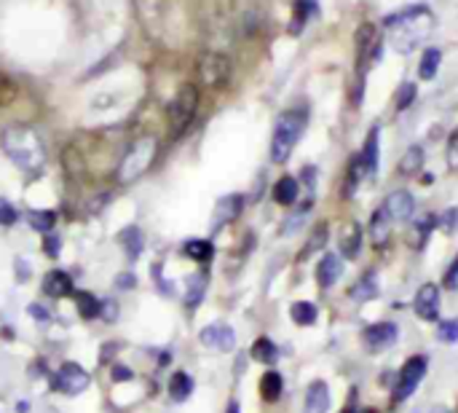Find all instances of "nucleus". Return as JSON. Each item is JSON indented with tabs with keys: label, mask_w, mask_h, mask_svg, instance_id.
I'll return each instance as SVG.
<instances>
[{
	"label": "nucleus",
	"mask_w": 458,
	"mask_h": 413,
	"mask_svg": "<svg viewBox=\"0 0 458 413\" xmlns=\"http://www.w3.org/2000/svg\"><path fill=\"white\" fill-rule=\"evenodd\" d=\"M330 411V389L325 381H314L305 389L303 413H327Z\"/></svg>",
	"instance_id": "16"
},
{
	"label": "nucleus",
	"mask_w": 458,
	"mask_h": 413,
	"mask_svg": "<svg viewBox=\"0 0 458 413\" xmlns=\"http://www.w3.org/2000/svg\"><path fill=\"white\" fill-rule=\"evenodd\" d=\"M43 250L51 255V258H57L60 255V236H54V234H46V242H43Z\"/></svg>",
	"instance_id": "46"
},
{
	"label": "nucleus",
	"mask_w": 458,
	"mask_h": 413,
	"mask_svg": "<svg viewBox=\"0 0 458 413\" xmlns=\"http://www.w3.org/2000/svg\"><path fill=\"white\" fill-rule=\"evenodd\" d=\"M327 239H330L327 223H319V225H314V228H311V236H308V242H305L303 253H301V260H305L308 255H314V253H322V250L327 247Z\"/></svg>",
	"instance_id": "22"
},
{
	"label": "nucleus",
	"mask_w": 458,
	"mask_h": 413,
	"mask_svg": "<svg viewBox=\"0 0 458 413\" xmlns=\"http://www.w3.org/2000/svg\"><path fill=\"white\" fill-rule=\"evenodd\" d=\"M231 75V62L222 54H204L199 62V78L204 86H222Z\"/></svg>",
	"instance_id": "7"
},
{
	"label": "nucleus",
	"mask_w": 458,
	"mask_h": 413,
	"mask_svg": "<svg viewBox=\"0 0 458 413\" xmlns=\"http://www.w3.org/2000/svg\"><path fill=\"white\" fill-rule=\"evenodd\" d=\"M75 303H78V314L84 319H94L99 317V303L92 292H75Z\"/></svg>",
	"instance_id": "33"
},
{
	"label": "nucleus",
	"mask_w": 458,
	"mask_h": 413,
	"mask_svg": "<svg viewBox=\"0 0 458 413\" xmlns=\"http://www.w3.org/2000/svg\"><path fill=\"white\" fill-rule=\"evenodd\" d=\"M383 210L389 212L392 221H397V223L410 221L413 212H416V199L407 191H392L386 196V201H383Z\"/></svg>",
	"instance_id": "13"
},
{
	"label": "nucleus",
	"mask_w": 458,
	"mask_h": 413,
	"mask_svg": "<svg viewBox=\"0 0 458 413\" xmlns=\"http://www.w3.org/2000/svg\"><path fill=\"white\" fill-rule=\"evenodd\" d=\"M16 279H19V282H27V279H30V263H27V260H16Z\"/></svg>",
	"instance_id": "48"
},
{
	"label": "nucleus",
	"mask_w": 458,
	"mask_h": 413,
	"mask_svg": "<svg viewBox=\"0 0 458 413\" xmlns=\"http://www.w3.org/2000/svg\"><path fill=\"white\" fill-rule=\"evenodd\" d=\"M431 225H434V218H421V221L416 223L413 228V247H424V242H427V236H429V231H431Z\"/></svg>",
	"instance_id": "39"
},
{
	"label": "nucleus",
	"mask_w": 458,
	"mask_h": 413,
	"mask_svg": "<svg viewBox=\"0 0 458 413\" xmlns=\"http://www.w3.org/2000/svg\"><path fill=\"white\" fill-rule=\"evenodd\" d=\"M3 151L16 166H22L27 172H38L46 164V145H43L40 134L30 127H22V124L8 127L3 132Z\"/></svg>",
	"instance_id": "1"
},
{
	"label": "nucleus",
	"mask_w": 458,
	"mask_h": 413,
	"mask_svg": "<svg viewBox=\"0 0 458 413\" xmlns=\"http://www.w3.org/2000/svg\"><path fill=\"white\" fill-rule=\"evenodd\" d=\"M16 223V210L11 207L8 199H0V225H14Z\"/></svg>",
	"instance_id": "42"
},
{
	"label": "nucleus",
	"mask_w": 458,
	"mask_h": 413,
	"mask_svg": "<svg viewBox=\"0 0 458 413\" xmlns=\"http://www.w3.org/2000/svg\"><path fill=\"white\" fill-rule=\"evenodd\" d=\"M155 153H158L155 137H140V140H134L131 148L123 153L121 164H118V172H116L118 186H129V183L140 180L151 169V164L155 161Z\"/></svg>",
	"instance_id": "3"
},
{
	"label": "nucleus",
	"mask_w": 458,
	"mask_h": 413,
	"mask_svg": "<svg viewBox=\"0 0 458 413\" xmlns=\"http://www.w3.org/2000/svg\"><path fill=\"white\" fill-rule=\"evenodd\" d=\"M252 360H257V362H266V365H271L279 360V349H276V344L271 338H266V336H260L255 344H252Z\"/></svg>",
	"instance_id": "28"
},
{
	"label": "nucleus",
	"mask_w": 458,
	"mask_h": 413,
	"mask_svg": "<svg viewBox=\"0 0 458 413\" xmlns=\"http://www.w3.org/2000/svg\"><path fill=\"white\" fill-rule=\"evenodd\" d=\"M375 295H378V277H375V271H365L354 285L348 287V298L357 301V303H367Z\"/></svg>",
	"instance_id": "18"
},
{
	"label": "nucleus",
	"mask_w": 458,
	"mask_h": 413,
	"mask_svg": "<svg viewBox=\"0 0 458 413\" xmlns=\"http://www.w3.org/2000/svg\"><path fill=\"white\" fill-rule=\"evenodd\" d=\"M431 413H448L445 408H431Z\"/></svg>",
	"instance_id": "52"
},
{
	"label": "nucleus",
	"mask_w": 458,
	"mask_h": 413,
	"mask_svg": "<svg viewBox=\"0 0 458 413\" xmlns=\"http://www.w3.org/2000/svg\"><path fill=\"white\" fill-rule=\"evenodd\" d=\"M43 290H46L51 298L70 295V292H73V277H70L67 271H62V268H54V271H49V274H46V279H43Z\"/></svg>",
	"instance_id": "20"
},
{
	"label": "nucleus",
	"mask_w": 458,
	"mask_h": 413,
	"mask_svg": "<svg viewBox=\"0 0 458 413\" xmlns=\"http://www.w3.org/2000/svg\"><path fill=\"white\" fill-rule=\"evenodd\" d=\"M440 62H442V51L440 49H427L421 54V62H418V78L421 81H431L440 70Z\"/></svg>",
	"instance_id": "24"
},
{
	"label": "nucleus",
	"mask_w": 458,
	"mask_h": 413,
	"mask_svg": "<svg viewBox=\"0 0 458 413\" xmlns=\"http://www.w3.org/2000/svg\"><path fill=\"white\" fill-rule=\"evenodd\" d=\"M54 223H57V215L51 210H46V212H30V225L35 231H40V234H51Z\"/></svg>",
	"instance_id": "37"
},
{
	"label": "nucleus",
	"mask_w": 458,
	"mask_h": 413,
	"mask_svg": "<svg viewBox=\"0 0 458 413\" xmlns=\"http://www.w3.org/2000/svg\"><path fill=\"white\" fill-rule=\"evenodd\" d=\"M134 379V371L126 368V365H113V381L123 384V381H131Z\"/></svg>",
	"instance_id": "44"
},
{
	"label": "nucleus",
	"mask_w": 458,
	"mask_h": 413,
	"mask_svg": "<svg viewBox=\"0 0 458 413\" xmlns=\"http://www.w3.org/2000/svg\"><path fill=\"white\" fill-rule=\"evenodd\" d=\"M27 314H30L35 322H49V309L40 306V303H30V306H27Z\"/></svg>",
	"instance_id": "45"
},
{
	"label": "nucleus",
	"mask_w": 458,
	"mask_h": 413,
	"mask_svg": "<svg viewBox=\"0 0 458 413\" xmlns=\"http://www.w3.org/2000/svg\"><path fill=\"white\" fill-rule=\"evenodd\" d=\"M118 287H134V277H131V274H123V277H118Z\"/></svg>",
	"instance_id": "49"
},
{
	"label": "nucleus",
	"mask_w": 458,
	"mask_h": 413,
	"mask_svg": "<svg viewBox=\"0 0 458 413\" xmlns=\"http://www.w3.org/2000/svg\"><path fill=\"white\" fill-rule=\"evenodd\" d=\"M362 161H365L367 175L378 172V161H381V129L372 127L367 132L365 148H362Z\"/></svg>",
	"instance_id": "19"
},
{
	"label": "nucleus",
	"mask_w": 458,
	"mask_h": 413,
	"mask_svg": "<svg viewBox=\"0 0 458 413\" xmlns=\"http://www.w3.org/2000/svg\"><path fill=\"white\" fill-rule=\"evenodd\" d=\"M298 193H301V183H298L295 177L284 175V177L276 180V186H274L276 204H281V207H292V204L298 201Z\"/></svg>",
	"instance_id": "21"
},
{
	"label": "nucleus",
	"mask_w": 458,
	"mask_h": 413,
	"mask_svg": "<svg viewBox=\"0 0 458 413\" xmlns=\"http://www.w3.org/2000/svg\"><path fill=\"white\" fill-rule=\"evenodd\" d=\"M89 384H92V376L78 362H64L60 368V373H57V389L64 392V395H73V397L86 392Z\"/></svg>",
	"instance_id": "8"
},
{
	"label": "nucleus",
	"mask_w": 458,
	"mask_h": 413,
	"mask_svg": "<svg viewBox=\"0 0 458 413\" xmlns=\"http://www.w3.org/2000/svg\"><path fill=\"white\" fill-rule=\"evenodd\" d=\"M281 389H284V381H281V376L276 371L263 373V379H260V395H263L266 403H276L281 397Z\"/></svg>",
	"instance_id": "26"
},
{
	"label": "nucleus",
	"mask_w": 458,
	"mask_h": 413,
	"mask_svg": "<svg viewBox=\"0 0 458 413\" xmlns=\"http://www.w3.org/2000/svg\"><path fill=\"white\" fill-rule=\"evenodd\" d=\"M340 413H357V405H354V403H348V405H346Z\"/></svg>",
	"instance_id": "51"
},
{
	"label": "nucleus",
	"mask_w": 458,
	"mask_h": 413,
	"mask_svg": "<svg viewBox=\"0 0 458 413\" xmlns=\"http://www.w3.org/2000/svg\"><path fill=\"white\" fill-rule=\"evenodd\" d=\"M290 317H292L295 325L308 327V325H314V322H316V317H319V309H316V303H311V301H298V303H292Z\"/></svg>",
	"instance_id": "23"
},
{
	"label": "nucleus",
	"mask_w": 458,
	"mask_h": 413,
	"mask_svg": "<svg viewBox=\"0 0 458 413\" xmlns=\"http://www.w3.org/2000/svg\"><path fill=\"white\" fill-rule=\"evenodd\" d=\"M316 11H319V3H316V0H295V19H292V25H290V32L298 35V32L303 30L305 19H308L311 14H316Z\"/></svg>",
	"instance_id": "29"
},
{
	"label": "nucleus",
	"mask_w": 458,
	"mask_h": 413,
	"mask_svg": "<svg viewBox=\"0 0 458 413\" xmlns=\"http://www.w3.org/2000/svg\"><path fill=\"white\" fill-rule=\"evenodd\" d=\"M367 234H370V239H372L375 247H386L389 245V239H392V218H389V212L383 207L372 212L370 225H367Z\"/></svg>",
	"instance_id": "15"
},
{
	"label": "nucleus",
	"mask_w": 458,
	"mask_h": 413,
	"mask_svg": "<svg viewBox=\"0 0 458 413\" xmlns=\"http://www.w3.org/2000/svg\"><path fill=\"white\" fill-rule=\"evenodd\" d=\"M99 317L107 319V322H116L118 319V303L110 298V301H102L99 303Z\"/></svg>",
	"instance_id": "43"
},
{
	"label": "nucleus",
	"mask_w": 458,
	"mask_h": 413,
	"mask_svg": "<svg viewBox=\"0 0 458 413\" xmlns=\"http://www.w3.org/2000/svg\"><path fill=\"white\" fill-rule=\"evenodd\" d=\"M204 290H207V274H196L188 279V295H185V303L188 309H196L204 298Z\"/></svg>",
	"instance_id": "32"
},
{
	"label": "nucleus",
	"mask_w": 458,
	"mask_h": 413,
	"mask_svg": "<svg viewBox=\"0 0 458 413\" xmlns=\"http://www.w3.org/2000/svg\"><path fill=\"white\" fill-rule=\"evenodd\" d=\"M354 43H357V57H359V73H365L367 62H378V57H381V38H378L375 25H370V22L359 25Z\"/></svg>",
	"instance_id": "6"
},
{
	"label": "nucleus",
	"mask_w": 458,
	"mask_h": 413,
	"mask_svg": "<svg viewBox=\"0 0 458 413\" xmlns=\"http://www.w3.org/2000/svg\"><path fill=\"white\" fill-rule=\"evenodd\" d=\"M305 132V113L303 110H287L276 118L274 137H271V161L284 164L292 156L301 134Z\"/></svg>",
	"instance_id": "2"
},
{
	"label": "nucleus",
	"mask_w": 458,
	"mask_h": 413,
	"mask_svg": "<svg viewBox=\"0 0 458 413\" xmlns=\"http://www.w3.org/2000/svg\"><path fill=\"white\" fill-rule=\"evenodd\" d=\"M399 338V327L394 322H375L362 330V341L370 351H381V349H389L394 347Z\"/></svg>",
	"instance_id": "9"
},
{
	"label": "nucleus",
	"mask_w": 458,
	"mask_h": 413,
	"mask_svg": "<svg viewBox=\"0 0 458 413\" xmlns=\"http://www.w3.org/2000/svg\"><path fill=\"white\" fill-rule=\"evenodd\" d=\"M183 253L188 258H193V260H199V263H207L214 255V247L212 242H207V239H190V242H185Z\"/></svg>",
	"instance_id": "31"
},
{
	"label": "nucleus",
	"mask_w": 458,
	"mask_h": 413,
	"mask_svg": "<svg viewBox=\"0 0 458 413\" xmlns=\"http://www.w3.org/2000/svg\"><path fill=\"white\" fill-rule=\"evenodd\" d=\"M196 110H199V86L183 84L180 92L172 99V105H169V132L175 137H180L185 129L190 127Z\"/></svg>",
	"instance_id": "4"
},
{
	"label": "nucleus",
	"mask_w": 458,
	"mask_h": 413,
	"mask_svg": "<svg viewBox=\"0 0 458 413\" xmlns=\"http://www.w3.org/2000/svg\"><path fill=\"white\" fill-rule=\"evenodd\" d=\"M456 285H458V255H456V260L450 263L448 274H445V287H456Z\"/></svg>",
	"instance_id": "47"
},
{
	"label": "nucleus",
	"mask_w": 458,
	"mask_h": 413,
	"mask_svg": "<svg viewBox=\"0 0 458 413\" xmlns=\"http://www.w3.org/2000/svg\"><path fill=\"white\" fill-rule=\"evenodd\" d=\"M121 245L126 247V255L134 260V258H140L142 253V234H140V228L137 225H129V228H123L121 231Z\"/></svg>",
	"instance_id": "30"
},
{
	"label": "nucleus",
	"mask_w": 458,
	"mask_h": 413,
	"mask_svg": "<svg viewBox=\"0 0 458 413\" xmlns=\"http://www.w3.org/2000/svg\"><path fill=\"white\" fill-rule=\"evenodd\" d=\"M427 357L424 354H413L402 368H399L397 373V381H394V389H392V400L394 403H405L418 386L424 381V376H427Z\"/></svg>",
	"instance_id": "5"
},
{
	"label": "nucleus",
	"mask_w": 458,
	"mask_h": 413,
	"mask_svg": "<svg viewBox=\"0 0 458 413\" xmlns=\"http://www.w3.org/2000/svg\"><path fill=\"white\" fill-rule=\"evenodd\" d=\"M11 99H16V86H14V81L8 75L0 73V108L8 105Z\"/></svg>",
	"instance_id": "41"
},
{
	"label": "nucleus",
	"mask_w": 458,
	"mask_h": 413,
	"mask_svg": "<svg viewBox=\"0 0 458 413\" xmlns=\"http://www.w3.org/2000/svg\"><path fill=\"white\" fill-rule=\"evenodd\" d=\"M199 338H201L204 347L217 349V351H231L236 347V333H233V327H228V325H222V322L207 325V327L199 333Z\"/></svg>",
	"instance_id": "12"
},
{
	"label": "nucleus",
	"mask_w": 458,
	"mask_h": 413,
	"mask_svg": "<svg viewBox=\"0 0 458 413\" xmlns=\"http://www.w3.org/2000/svg\"><path fill=\"white\" fill-rule=\"evenodd\" d=\"M225 413H242V408H239V403H231V405H228V411Z\"/></svg>",
	"instance_id": "50"
},
{
	"label": "nucleus",
	"mask_w": 458,
	"mask_h": 413,
	"mask_svg": "<svg viewBox=\"0 0 458 413\" xmlns=\"http://www.w3.org/2000/svg\"><path fill=\"white\" fill-rule=\"evenodd\" d=\"M437 338H440L442 344H456L458 319H440V322H437Z\"/></svg>",
	"instance_id": "36"
},
{
	"label": "nucleus",
	"mask_w": 458,
	"mask_h": 413,
	"mask_svg": "<svg viewBox=\"0 0 458 413\" xmlns=\"http://www.w3.org/2000/svg\"><path fill=\"white\" fill-rule=\"evenodd\" d=\"M421 166H424V148L413 145V148H407V153L399 161V175H402V177H410V175H416Z\"/></svg>",
	"instance_id": "27"
},
{
	"label": "nucleus",
	"mask_w": 458,
	"mask_h": 413,
	"mask_svg": "<svg viewBox=\"0 0 458 413\" xmlns=\"http://www.w3.org/2000/svg\"><path fill=\"white\" fill-rule=\"evenodd\" d=\"M434 223H437V228H442L445 234H453L458 225V207H448Z\"/></svg>",
	"instance_id": "40"
},
{
	"label": "nucleus",
	"mask_w": 458,
	"mask_h": 413,
	"mask_svg": "<svg viewBox=\"0 0 458 413\" xmlns=\"http://www.w3.org/2000/svg\"><path fill=\"white\" fill-rule=\"evenodd\" d=\"M413 309H416V314L424 319V322H437L440 319V287L434 285V282H427V285L418 287Z\"/></svg>",
	"instance_id": "10"
},
{
	"label": "nucleus",
	"mask_w": 458,
	"mask_h": 413,
	"mask_svg": "<svg viewBox=\"0 0 458 413\" xmlns=\"http://www.w3.org/2000/svg\"><path fill=\"white\" fill-rule=\"evenodd\" d=\"M340 274H343V260H340V255L335 253L322 255V260L316 263V285L322 287V290H330V287L340 279Z\"/></svg>",
	"instance_id": "14"
},
{
	"label": "nucleus",
	"mask_w": 458,
	"mask_h": 413,
	"mask_svg": "<svg viewBox=\"0 0 458 413\" xmlns=\"http://www.w3.org/2000/svg\"><path fill=\"white\" fill-rule=\"evenodd\" d=\"M242 210H244V196H242V193H228V196H222V199L217 201V207H214L212 231H220V228L231 225V223L242 215Z\"/></svg>",
	"instance_id": "11"
},
{
	"label": "nucleus",
	"mask_w": 458,
	"mask_h": 413,
	"mask_svg": "<svg viewBox=\"0 0 458 413\" xmlns=\"http://www.w3.org/2000/svg\"><path fill=\"white\" fill-rule=\"evenodd\" d=\"M311 210H314V201L308 199V201H303V204H301V210H295V212H292V215L284 221L281 234H284V236H287V234H295V231H298V228H301V225L305 223V218H308V212H311Z\"/></svg>",
	"instance_id": "34"
},
{
	"label": "nucleus",
	"mask_w": 458,
	"mask_h": 413,
	"mask_svg": "<svg viewBox=\"0 0 458 413\" xmlns=\"http://www.w3.org/2000/svg\"><path fill=\"white\" fill-rule=\"evenodd\" d=\"M365 175H367V169H365V161H362V153L351 156V161H348V177H346L348 193L357 191V186H359V180H362Z\"/></svg>",
	"instance_id": "35"
},
{
	"label": "nucleus",
	"mask_w": 458,
	"mask_h": 413,
	"mask_svg": "<svg viewBox=\"0 0 458 413\" xmlns=\"http://www.w3.org/2000/svg\"><path fill=\"white\" fill-rule=\"evenodd\" d=\"M190 392H193V379L188 376V373H175L172 379H169V397L175 400V403H185L188 397H190Z\"/></svg>",
	"instance_id": "25"
},
{
	"label": "nucleus",
	"mask_w": 458,
	"mask_h": 413,
	"mask_svg": "<svg viewBox=\"0 0 458 413\" xmlns=\"http://www.w3.org/2000/svg\"><path fill=\"white\" fill-rule=\"evenodd\" d=\"M338 247H340V255H343V258L354 260V258L359 255V250H362V225H359V223H346L343 231H340Z\"/></svg>",
	"instance_id": "17"
},
{
	"label": "nucleus",
	"mask_w": 458,
	"mask_h": 413,
	"mask_svg": "<svg viewBox=\"0 0 458 413\" xmlns=\"http://www.w3.org/2000/svg\"><path fill=\"white\" fill-rule=\"evenodd\" d=\"M416 95H418V92H416V84L405 81V84L397 89V95H394V108H397V110H407V108L413 105Z\"/></svg>",
	"instance_id": "38"
}]
</instances>
